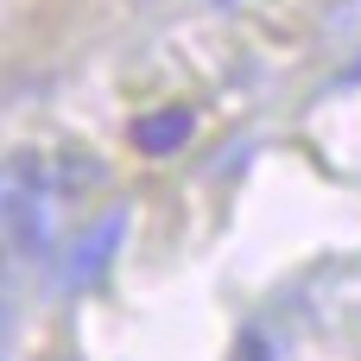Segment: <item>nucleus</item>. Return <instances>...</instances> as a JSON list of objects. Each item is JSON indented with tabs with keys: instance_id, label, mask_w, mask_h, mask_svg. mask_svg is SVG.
<instances>
[{
	"instance_id": "nucleus-4",
	"label": "nucleus",
	"mask_w": 361,
	"mask_h": 361,
	"mask_svg": "<svg viewBox=\"0 0 361 361\" xmlns=\"http://www.w3.org/2000/svg\"><path fill=\"white\" fill-rule=\"evenodd\" d=\"M0 216H6V190H0Z\"/></svg>"
},
{
	"instance_id": "nucleus-1",
	"label": "nucleus",
	"mask_w": 361,
	"mask_h": 361,
	"mask_svg": "<svg viewBox=\"0 0 361 361\" xmlns=\"http://www.w3.org/2000/svg\"><path fill=\"white\" fill-rule=\"evenodd\" d=\"M190 127H197V121H190V108H159V114L133 121V146L159 159V152H178V146L190 140Z\"/></svg>"
},
{
	"instance_id": "nucleus-3",
	"label": "nucleus",
	"mask_w": 361,
	"mask_h": 361,
	"mask_svg": "<svg viewBox=\"0 0 361 361\" xmlns=\"http://www.w3.org/2000/svg\"><path fill=\"white\" fill-rule=\"evenodd\" d=\"M235 361H273V355H267L260 336H241V343H235Z\"/></svg>"
},
{
	"instance_id": "nucleus-2",
	"label": "nucleus",
	"mask_w": 361,
	"mask_h": 361,
	"mask_svg": "<svg viewBox=\"0 0 361 361\" xmlns=\"http://www.w3.org/2000/svg\"><path fill=\"white\" fill-rule=\"evenodd\" d=\"M114 241H121V216H108L102 228H89V235H82V247H76V260H70V279H76V286H82V279H95V273L108 267Z\"/></svg>"
}]
</instances>
